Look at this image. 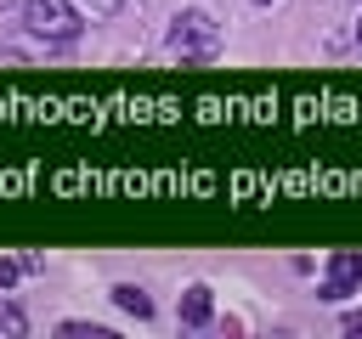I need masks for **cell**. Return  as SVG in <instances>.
<instances>
[{
	"label": "cell",
	"instance_id": "6da1fadb",
	"mask_svg": "<svg viewBox=\"0 0 362 339\" xmlns=\"http://www.w3.org/2000/svg\"><path fill=\"white\" fill-rule=\"evenodd\" d=\"M215 45H221V23L209 17V11H175L170 17V51L175 56H187V62H204V56H215Z\"/></svg>",
	"mask_w": 362,
	"mask_h": 339
},
{
	"label": "cell",
	"instance_id": "7a4b0ae2",
	"mask_svg": "<svg viewBox=\"0 0 362 339\" xmlns=\"http://www.w3.org/2000/svg\"><path fill=\"white\" fill-rule=\"evenodd\" d=\"M23 23L34 40H51V45H68L79 34V11L68 0H23Z\"/></svg>",
	"mask_w": 362,
	"mask_h": 339
},
{
	"label": "cell",
	"instance_id": "3957f363",
	"mask_svg": "<svg viewBox=\"0 0 362 339\" xmlns=\"http://www.w3.org/2000/svg\"><path fill=\"white\" fill-rule=\"evenodd\" d=\"M356 282H362V249H339L334 254V277L322 282V299H345Z\"/></svg>",
	"mask_w": 362,
	"mask_h": 339
},
{
	"label": "cell",
	"instance_id": "277c9868",
	"mask_svg": "<svg viewBox=\"0 0 362 339\" xmlns=\"http://www.w3.org/2000/svg\"><path fill=\"white\" fill-rule=\"evenodd\" d=\"M209 311H215V299H209V288H204V282L181 294V322H187V328H204V322H209Z\"/></svg>",
	"mask_w": 362,
	"mask_h": 339
},
{
	"label": "cell",
	"instance_id": "5b68a950",
	"mask_svg": "<svg viewBox=\"0 0 362 339\" xmlns=\"http://www.w3.org/2000/svg\"><path fill=\"white\" fill-rule=\"evenodd\" d=\"M113 305H119V311H130L136 322H147V316H153V299H147V288H136V282H119V288H113Z\"/></svg>",
	"mask_w": 362,
	"mask_h": 339
},
{
	"label": "cell",
	"instance_id": "8992f818",
	"mask_svg": "<svg viewBox=\"0 0 362 339\" xmlns=\"http://www.w3.org/2000/svg\"><path fill=\"white\" fill-rule=\"evenodd\" d=\"M23 328H28V316H23L17 305H0V333H11V339H17Z\"/></svg>",
	"mask_w": 362,
	"mask_h": 339
},
{
	"label": "cell",
	"instance_id": "52a82bcc",
	"mask_svg": "<svg viewBox=\"0 0 362 339\" xmlns=\"http://www.w3.org/2000/svg\"><path fill=\"white\" fill-rule=\"evenodd\" d=\"M62 333L68 339H107V328H96V322H62Z\"/></svg>",
	"mask_w": 362,
	"mask_h": 339
},
{
	"label": "cell",
	"instance_id": "ba28073f",
	"mask_svg": "<svg viewBox=\"0 0 362 339\" xmlns=\"http://www.w3.org/2000/svg\"><path fill=\"white\" fill-rule=\"evenodd\" d=\"M90 17H113V11H124V0H79Z\"/></svg>",
	"mask_w": 362,
	"mask_h": 339
},
{
	"label": "cell",
	"instance_id": "9c48e42d",
	"mask_svg": "<svg viewBox=\"0 0 362 339\" xmlns=\"http://www.w3.org/2000/svg\"><path fill=\"white\" fill-rule=\"evenodd\" d=\"M17 271H23V260H0V288H11V282H17Z\"/></svg>",
	"mask_w": 362,
	"mask_h": 339
},
{
	"label": "cell",
	"instance_id": "30bf717a",
	"mask_svg": "<svg viewBox=\"0 0 362 339\" xmlns=\"http://www.w3.org/2000/svg\"><path fill=\"white\" fill-rule=\"evenodd\" d=\"M345 333H362V311H351V316H345Z\"/></svg>",
	"mask_w": 362,
	"mask_h": 339
},
{
	"label": "cell",
	"instance_id": "8fae6325",
	"mask_svg": "<svg viewBox=\"0 0 362 339\" xmlns=\"http://www.w3.org/2000/svg\"><path fill=\"white\" fill-rule=\"evenodd\" d=\"M356 45H362V23H356Z\"/></svg>",
	"mask_w": 362,
	"mask_h": 339
},
{
	"label": "cell",
	"instance_id": "7c38bea8",
	"mask_svg": "<svg viewBox=\"0 0 362 339\" xmlns=\"http://www.w3.org/2000/svg\"><path fill=\"white\" fill-rule=\"evenodd\" d=\"M255 6H272V0H255Z\"/></svg>",
	"mask_w": 362,
	"mask_h": 339
}]
</instances>
